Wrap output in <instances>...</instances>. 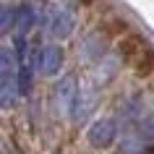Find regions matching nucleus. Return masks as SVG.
<instances>
[{"label": "nucleus", "mask_w": 154, "mask_h": 154, "mask_svg": "<svg viewBox=\"0 0 154 154\" xmlns=\"http://www.w3.org/2000/svg\"><path fill=\"white\" fill-rule=\"evenodd\" d=\"M65 63V52L60 45H47V47H42L34 52V57L29 60L26 65H32V71L37 68V71H42L45 76H57L60 73V68H63Z\"/></svg>", "instance_id": "1"}, {"label": "nucleus", "mask_w": 154, "mask_h": 154, "mask_svg": "<svg viewBox=\"0 0 154 154\" xmlns=\"http://www.w3.org/2000/svg\"><path fill=\"white\" fill-rule=\"evenodd\" d=\"M115 138H118V123L112 118H99L89 125L86 131V141H89L91 149H97V152H105L110 146L115 144Z\"/></svg>", "instance_id": "2"}, {"label": "nucleus", "mask_w": 154, "mask_h": 154, "mask_svg": "<svg viewBox=\"0 0 154 154\" xmlns=\"http://www.w3.org/2000/svg\"><path fill=\"white\" fill-rule=\"evenodd\" d=\"M73 26H76V16H73L71 8L65 5H57V8L50 11L47 16V34L55 37V39H65L73 34Z\"/></svg>", "instance_id": "3"}, {"label": "nucleus", "mask_w": 154, "mask_h": 154, "mask_svg": "<svg viewBox=\"0 0 154 154\" xmlns=\"http://www.w3.org/2000/svg\"><path fill=\"white\" fill-rule=\"evenodd\" d=\"M76 94H79V84H76V76H73V73H68V76H63V79L55 84V89H52V97H55L57 110H60V112H71Z\"/></svg>", "instance_id": "4"}, {"label": "nucleus", "mask_w": 154, "mask_h": 154, "mask_svg": "<svg viewBox=\"0 0 154 154\" xmlns=\"http://www.w3.org/2000/svg\"><path fill=\"white\" fill-rule=\"evenodd\" d=\"M149 47V42H146V37L144 34H138V32H131V34H125L123 39H118V57H120L123 63H133L144 50Z\"/></svg>", "instance_id": "5"}, {"label": "nucleus", "mask_w": 154, "mask_h": 154, "mask_svg": "<svg viewBox=\"0 0 154 154\" xmlns=\"http://www.w3.org/2000/svg\"><path fill=\"white\" fill-rule=\"evenodd\" d=\"M37 21H39L37 8L32 3H21L16 8V13H13V34H16V39H26L29 32L37 26Z\"/></svg>", "instance_id": "6"}, {"label": "nucleus", "mask_w": 154, "mask_h": 154, "mask_svg": "<svg viewBox=\"0 0 154 154\" xmlns=\"http://www.w3.org/2000/svg\"><path fill=\"white\" fill-rule=\"evenodd\" d=\"M81 55L86 57V60H91V63H94V60H102V57L107 55V39L105 37H102V32H89L86 34V37H84L81 39Z\"/></svg>", "instance_id": "7"}, {"label": "nucleus", "mask_w": 154, "mask_h": 154, "mask_svg": "<svg viewBox=\"0 0 154 154\" xmlns=\"http://www.w3.org/2000/svg\"><path fill=\"white\" fill-rule=\"evenodd\" d=\"M99 32H102V37H105L107 42L110 39H123L125 34H131V21L123 16H107L102 24H99Z\"/></svg>", "instance_id": "8"}, {"label": "nucleus", "mask_w": 154, "mask_h": 154, "mask_svg": "<svg viewBox=\"0 0 154 154\" xmlns=\"http://www.w3.org/2000/svg\"><path fill=\"white\" fill-rule=\"evenodd\" d=\"M18 86H16V76L0 79V110H13L18 105Z\"/></svg>", "instance_id": "9"}, {"label": "nucleus", "mask_w": 154, "mask_h": 154, "mask_svg": "<svg viewBox=\"0 0 154 154\" xmlns=\"http://www.w3.org/2000/svg\"><path fill=\"white\" fill-rule=\"evenodd\" d=\"M131 68H133V73H136V79H152L154 76V47L152 45L131 63Z\"/></svg>", "instance_id": "10"}, {"label": "nucleus", "mask_w": 154, "mask_h": 154, "mask_svg": "<svg viewBox=\"0 0 154 154\" xmlns=\"http://www.w3.org/2000/svg\"><path fill=\"white\" fill-rule=\"evenodd\" d=\"M18 71V60L13 47L8 45H0V79H8V76H16Z\"/></svg>", "instance_id": "11"}, {"label": "nucleus", "mask_w": 154, "mask_h": 154, "mask_svg": "<svg viewBox=\"0 0 154 154\" xmlns=\"http://www.w3.org/2000/svg\"><path fill=\"white\" fill-rule=\"evenodd\" d=\"M16 86H18V94L21 97H29L32 94V86H34V71H32V65H18V71H16Z\"/></svg>", "instance_id": "12"}, {"label": "nucleus", "mask_w": 154, "mask_h": 154, "mask_svg": "<svg viewBox=\"0 0 154 154\" xmlns=\"http://www.w3.org/2000/svg\"><path fill=\"white\" fill-rule=\"evenodd\" d=\"M136 138L138 144H152L154 141V112H146L136 123Z\"/></svg>", "instance_id": "13"}, {"label": "nucleus", "mask_w": 154, "mask_h": 154, "mask_svg": "<svg viewBox=\"0 0 154 154\" xmlns=\"http://www.w3.org/2000/svg\"><path fill=\"white\" fill-rule=\"evenodd\" d=\"M13 13H16V8H11V5H5V3H0V37L8 34L11 29H13Z\"/></svg>", "instance_id": "14"}, {"label": "nucleus", "mask_w": 154, "mask_h": 154, "mask_svg": "<svg viewBox=\"0 0 154 154\" xmlns=\"http://www.w3.org/2000/svg\"><path fill=\"white\" fill-rule=\"evenodd\" d=\"M76 3H79V5H86V8H89V5H94L97 0H76Z\"/></svg>", "instance_id": "15"}, {"label": "nucleus", "mask_w": 154, "mask_h": 154, "mask_svg": "<svg viewBox=\"0 0 154 154\" xmlns=\"http://www.w3.org/2000/svg\"><path fill=\"white\" fill-rule=\"evenodd\" d=\"M0 154H11V152H8V149H0Z\"/></svg>", "instance_id": "16"}]
</instances>
